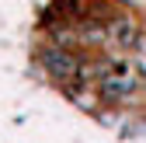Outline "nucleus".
Wrapping results in <instances>:
<instances>
[{
	"instance_id": "obj_1",
	"label": "nucleus",
	"mask_w": 146,
	"mask_h": 143,
	"mask_svg": "<svg viewBox=\"0 0 146 143\" xmlns=\"http://www.w3.org/2000/svg\"><path fill=\"white\" fill-rule=\"evenodd\" d=\"M45 66L52 70V74H59V77H70L73 70H77V63H73L70 56H63V52H49V56H45Z\"/></svg>"
}]
</instances>
